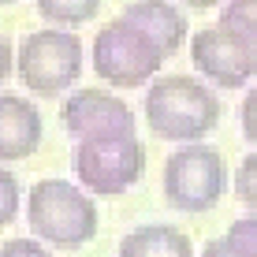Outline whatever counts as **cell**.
Masks as SVG:
<instances>
[{
	"instance_id": "1",
	"label": "cell",
	"mask_w": 257,
	"mask_h": 257,
	"mask_svg": "<svg viewBox=\"0 0 257 257\" xmlns=\"http://www.w3.org/2000/svg\"><path fill=\"white\" fill-rule=\"evenodd\" d=\"M220 119V101L205 82L190 75L153 78L146 93V123L157 138L168 142H201Z\"/></svg>"
},
{
	"instance_id": "2",
	"label": "cell",
	"mask_w": 257,
	"mask_h": 257,
	"mask_svg": "<svg viewBox=\"0 0 257 257\" xmlns=\"http://www.w3.org/2000/svg\"><path fill=\"white\" fill-rule=\"evenodd\" d=\"M26 224L34 235L60 250H78L97 235V209L93 198H86L78 187L64 179H41L34 183L26 201Z\"/></svg>"
},
{
	"instance_id": "3",
	"label": "cell",
	"mask_w": 257,
	"mask_h": 257,
	"mask_svg": "<svg viewBox=\"0 0 257 257\" xmlns=\"http://www.w3.org/2000/svg\"><path fill=\"white\" fill-rule=\"evenodd\" d=\"M15 75L34 97H60L82 75V41L60 30H34L19 45Z\"/></svg>"
},
{
	"instance_id": "4",
	"label": "cell",
	"mask_w": 257,
	"mask_h": 257,
	"mask_svg": "<svg viewBox=\"0 0 257 257\" xmlns=\"http://www.w3.org/2000/svg\"><path fill=\"white\" fill-rule=\"evenodd\" d=\"M227 187L224 157L212 146L190 142L175 149L164 164V198L179 212H209Z\"/></svg>"
},
{
	"instance_id": "5",
	"label": "cell",
	"mask_w": 257,
	"mask_h": 257,
	"mask_svg": "<svg viewBox=\"0 0 257 257\" xmlns=\"http://www.w3.org/2000/svg\"><path fill=\"white\" fill-rule=\"evenodd\" d=\"M161 64H164L161 49L123 19H112L93 38V71L108 86H119V90L146 86L161 71Z\"/></svg>"
},
{
	"instance_id": "6",
	"label": "cell",
	"mask_w": 257,
	"mask_h": 257,
	"mask_svg": "<svg viewBox=\"0 0 257 257\" xmlns=\"http://www.w3.org/2000/svg\"><path fill=\"white\" fill-rule=\"evenodd\" d=\"M75 175L93 194H123L146 172V146L131 138H82L75 146Z\"/></svg>"
},
{
	"instance_id": "7",
	"label": "cell",
	"mask_w": 257,
	"mask_h": 257,
	"mask_svg": "<svg viewBox=\"0 0 257 257\" xmlns=\"http://www.w3.org/2000/svg\"><path fill=\"white\" fill-rule=\"evenodd\" d=\"M190 60L220 90H242L257 75V49H250L242 38H235L224 26H205L194 34Z\"/></svg>"
},
{
	"instance_id": "8",
	"label": "cell",
	"mask_w": 257,
	"mask_h": 257,
	"mask_svg": "<svg viewBox=\"0 0 257 257\" xmlns=\"http://www.w3.org/2000/svg\"><path fill=\"white\" fill-rule=\"evenodd\" d=\"M64 131L75 142L82 138H131L135 135V112L127 101L104 90H78L64 101Z\"/></svg>"
},
{
	"instance_id": "9",
	"label": "cell",
	"mask_w": 257,
	"mask_h": 257,
	"mask_svg": "<svg viewBox=\"0 0 257 257\" xmlns=\"http://www.w3.org/2000/svg\"><path fill=\"white\" fill-rule=\"evenodd\" d=\"M119 19L131 23L138 34H146V38L161 49L164 60L175 56V52L183 49V41H187V15H183L172 0H135V4L123 8Z\"/></svg>"
},
{
	"instance_id": "10",
	"label": "cell",
	"mask_w": 257,
	"mask_h": 257,
	"mask_svg": "<svg viewBox=\"0 0 257 257\" xmlns=\"http://www.w3.org/2000/svg\"><path fill=\"white\" fill-rule=\"evenodd\" d=\"M41 146V112L26 97H0V161H26Z\"/></svg>"
},
{
	"instance_id": "11",
	"label": "cell",
	"mask_w": 257,
	"mask_h": 257,
	"mask_svg": "<svg viewBox=\"0 0 257 257\" xmlns=\"http://www.w3.org/2000/svg\"><path fill=\"white\" fill-rule=\"evenodd\" d=\"M119 257H194L190 238L172 224H146L135 227L119 242Z\"/></svg>"
},
{
	"instance_id": "12",
	"label": "cell",
	"mask_w": 257,
	"mask_h": 257,
	"mask_svg": "<svg viewBox=\"0 0 257 257\" xmlns=\"http://www.w3.org/2000/svg\"><path fill=\"white\" fill-rule=\"evenodd\" d=\"M101 8V0H38V15H45L56 26H82Z\"/></svg>"
},
{
	"instance_id": "13",
	"label": "cell",
	"mask_w": 257,
	"mask_h": 257,
	"mask_svg": "<svg viewBox=\"0 0 257 257\" xmlns=\"http://www.w3.org/2000/svg\"><path fill=\"white\" fill-rule=\"evenodd\" d=\"M220 26L257 49V0H227L220 12Z\"/></svg>"
},
{
	"instance_id": "14",
	"label": "cell",
	"mask_w": 257,
	"mask_h": 257,
	"mask_svg": "<svg viewBox=\"0 0 257 257\" xmlns=\"http://www.w3.org/2000/svg\"><path fill=\"white\" fill-rule=\"evenodd\" d=\"M235 194L246 209H257V153L242 157V164L235 172Z\"/></svg>"
},
{
	"instance_id": "15",
	"label": "cell",
	"mask_w": 257,
	"mask_h": 257,
	"mask_svg": "<svg viewBox=\"0 0 257 257\" xmlns=\"http://www.w3.org/2000/svg\"><path fill=\"white\" fill-rule=\"evenodd\" d=\"M19 216V179L8 168H0V227Z\"/></svg>"
},
{
	"instance_id": "16",
	"label": "cell",
	"mask_w": 257,
	"mask_h": 257,
	"mask_svg": "<svg viewBox=\"0 0 257 257\" xmlns=\"http://www.w3.org/2000/svg\"><path fill=\"white\" fill-rule=\"evenodd\" d=\"M227 238L238 246L242 253L257 257V216H246V220H235L231 227H227Z\"/></svg>"
},
{
	"instance_id": "17",
	"label": "cell",
	"mask_w": 257,
	"mask_h": 257,
	"mask_svg": "<svg viewBox=\"0 0 257 257\" xmlns=\"http://www.w3.org/2000/svg\"><path fill=\"white\" fill-rule=\"evenodd\" d=\"M242 138L257 146V86L246 93V101H242Z\"/></svg>"
},
{
	"instance_id": "18",
	"label": "cell",
	"mask_w": 257,
	"mask_h": 257,
	"mask_svg": "<svg viewBox=\"0 0 257 257\" xmlns=\"http://www.w3.org/2000/svg\"><path fill=\"white\" fill-rule=\"evenodd\" d=\"M0 257H49V250H41L34 238H12L0 246Z\"/></svg>"
},
{
	"instance_id": "19",
	"label": "cell",
	"mask_w": 257,
	"mask_h": 257,
	"mask_svg": "<svg viewBox=\"0 0 257 257\" xmlns=\"http://www.w3.org/2000/svg\"><path fill=\"white\" fill-rule=\"evenodd\" d=\"M201 257H250V253H242V250L231 242V238L224 235V238H212L205 250H201Z\"/></svg>"
},
{
	"instance_id": "20",
	"label": "cell",
	"mask_w": 257,
	"mask_h": 257,
	"mask_svg": "<svg viewBox=\"0 0 257 257\" xmlns=\"http://www.w3.org/2000/svg\"><path fill=\"white\" fill-rule=\"evenodd\" d=\"M12 78V45H8V38L0 34V86Z\"/></svg>"
},
{
	"instance_id": "21",
	"label": "cell",
	"mask_w": 257,
	"mask_h": 257,
	"mask_svg": "<svg viewBox=\"0 0 257 257\" xmlns=\"http://www.w3.org/2000/svg\"><path fill=\"white\" fill-rule=\"evenodd\" d=\"M183 4H187L190 12H205V8H212V4H220V0H183Z\"/></svg>"
},
{
	"instance_id": "22",
	"label": "cell",
	"mask_w": 257,
	"mask_h": 257,
	"mask_svg": "<svg viewBox=\"0 0 257 257\" xmlns=\"http://www.w3.org/2000/svg\"><path fill=\"white\" fill-rule=\"evenodd\" d=\"M0 4H12V0H0Z\"/></svg>"
}]
</instances>
